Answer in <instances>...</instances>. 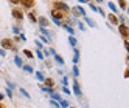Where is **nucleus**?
Listing matches in <instances>:
<instances>
[{
  "label": "nucleus",
  "mask_w": 129,
  "mask_h": 108,
  "mask_svg": "<svg viewBox=\"0 0 129 108\" xmlns=\"http://www.w3.org/2000/svg\"><path fill=\"white\" fill-rule=\"evenodd\" d=\"M70 43H72V45H75V43H76V40L73 39V37H70Z\"/></svg>",
  "instance_id": "1a4fd4ad"
},
{
  "label": "nucleus",
  "mask_w": 129,
  "mask_h": 108,
  "mask_svg": "<svg viewBox=\"0 0 129 108\" xmlns=\"http://www.w3.org/2000/svg\"><path fill=\"white\" fill-rule=\"evenodd\" d=\"M56 60H58V62H59V64H61V65H62V64H64V60H62V59H61V57H59V56H56Z\"/></svg>",
  "instance_id": "6e6552de"
},
{
  "label": "nucleus",
  "mask_w": 129,
  "mask_h": 108,
  "mask_svg": "<svg viewBox=\"0 0 129 108\" xmlns=\"http://www.w3.org/2000/svg\"><path fill=\"white\" fill-rule=\"evenodd\" d=\"M120 31H121V34L124 36V37L127 36V28H126V26H120Z\"/></svg>",
  "instance_id": "f257e3e1"
},
{
  "label": "nucleus",
  "mask_w": 129,
  "mask_h": 108,
  "mask_svg": "<svg viewBox=\"0 0 129 108\" xmlns=\"http://www.w3.org/2000/svg\"><path fill=\"white\" fill-rule=\"evenodd\" d=\"M109 19H110V22H112V23H118V19H117L115 16H112V14L109 16Z\"/></svg>",
  "instance_id": "7ed1b4c3"
},
{
  "label": "nucleus",
  "mask_w": 129,
  "mask_h": 108,
  "mask_svg": "<svg viewBox=\"0 0 129 108\" xmlns=\"http://www.w3.org/2000/svg\"><path fill=\"white\" fill-rule=\"evenodd\" d=\"M11 2H13V3H19V2H20V0H11Z\"/></svg>",
  "instance_id": "9b49d317"
},
{
  "label": "nucleus",
  "mask_w": 129,
  "mask_h": 108,
  "mask_svg": "<svg viewBox=\"0 0 129 108\" xmlns=\"http://www.w3.org/2000/svg\"><path fill=\"white\" fill-rule=\"evenodd\" d=\"M98 2H101V0H98Z\"/></svg>",
  "instance_id": "f8f14e48"
},
{
  "label": "nucleus",
  "mask_w": 129,
  "mask_h": 108,
  "mask_svg": "<svg viewBox=\"0 0 129 108\" xmlns=\"http://www.w3.org/2000/svg\"><path fill=\"white\" fill-rule=\"evenodd\" d=\"M47 85H48V86H51V85H53V80H50V79H48V80H47Z\"/></svg>",
  "instance_id": "9d476101"
},
{
  "label": "nucleus",
  "mask_w": 129,
  "mask_h": 108,
  "mask_svg": "<svg viewBox=\"0 0 129 108\" xmlns=\"http://www.w3.org/2000/svg\"><path fill=\"white\" fill-rule=\"evenodd\" d=\"M13 14H14V17H17V19H22V14H20L19 11H14Z\"/></svg>",
  "instance_id": "20e7f679"
},
{
  "label": "nucleus",
  "mask_w": 129,
  "mask_h": 108,
  "mask_svg": "<svg viewBox=\"0 0 129 108\" xmlns=\"http://www.w3.org/2000/svg\"><path fill=\"white\" fill-rule=\"evenodd\" d=\"M53 17H54V20H56V19H61L62 14H61V12H58V11H54V12H53Z\"/></svg>",
  "instance_id": "f03ea898"
},
{
  "label": "nucleus",
  "mask_w": 129,
  "mask_h": 108,
  "mask_svg": "<svg viewBox=\"0 0 129 108\" xmlns=\"http://www.w3.org/2000/svg\"><path fill=\"white\" fill-rule=\"evenodd\" d=\"M3 46H11V43L8 42V40H3Z\"/></svg>",
  "instance_id": "0eeeda50"
},
{
  "label": "nucleus",
  "mask_w": 129,
  "mask_h": 108,
  "mask_svg": "<svg viewBox=\"0 0 129 108\" xmlns=\"http://www.w3.org/2000/svg\"><path fill=\"white\" fill-rule=\"evenodd\" d=\"M56 6H58V8H61V10H67V6H66V5H62V3H58Z\"/></svg>",
  "instance_id": "39448f33"
},
{
  "label": "nucleus",
  "mask_w": 129,
  "mask_h": 108,
  "mask_svg": "<svg viewBox=\"0 0 129 108\" xmlns=\"http://www.w3.org/2000/svg\"><path fill=\"white\" fill-rule=\"evenodd\" d=\"M16 64H17V65H19V66H20V65H22V60H20L19 57H16Z\"/></svg>",
  "instance_id": "423d86ee"
}]
</instances>
